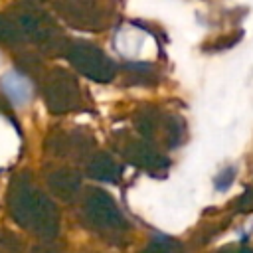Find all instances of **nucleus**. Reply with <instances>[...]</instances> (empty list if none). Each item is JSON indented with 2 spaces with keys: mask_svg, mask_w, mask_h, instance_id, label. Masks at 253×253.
<instances>
[{
  "mask_svg": "<svg viewBox=\"0 0 253 253\" xmlns=\"http://www.w3.org/2000/svg\"><path fill=\"white\" fill-rule=\"evenodd\" d=\"M8 204H10L12 217L20 225H24L32 231H38V233L45 229L47 219H49L47 202L30 184H26V182L16 184L14 182L10 196H8Z\"/></svg>",
  "mask_w": 253,
  "mask_h": 253,
  "instance_id": "f257e3e1",
  "label": "nucleus"
},
{
  "mask_svg": "<svg viewBox=\"0 0 253 253\" xmlns=\"http://www.w3.org/2000/svg\"><path fill=\"white\" fill-rule=\"evenodd\" d=\"M0 89L4 95L10 99L12 105H28L32 99V85L30 81L18 73V71H8L0 79Z\"/></svg>",
  "mask_w": 253,
  "mask_h": 253,
  "instance_id": "f03ea898",
  "label": "nucleus"
},
{
  "mask_svg": "<svg viewBox=\"0 0 253 253\" xmlns=\"http://www.w3.org/2000/svg\"><path fill=\"white\" fill-rule=\"evenodd\" d=\"M0 40L6 42V43H16L20 40L18 26L12 20L4 18V16H0Z\"/></svg>",
  "mask_w": 253,
  "mask_h": 253,
  "instance_id": "7ed1b4c3",
  "label": "nucleus"
}]
</instances>
